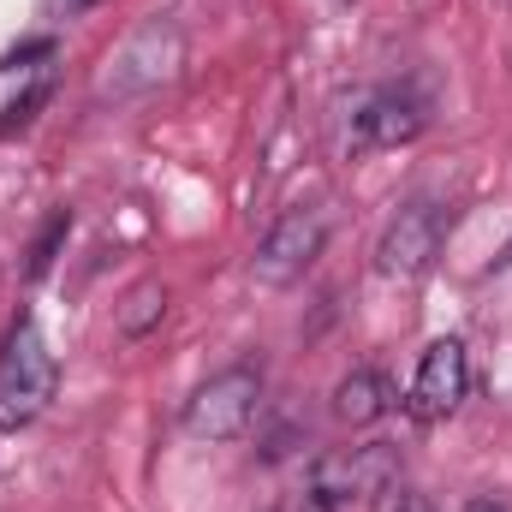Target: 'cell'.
Masks as SVG:
<instances>
[{"mask_svg":"<svg viewBox=\"0 0 512 512\" xmlns=\"http://www.w3.org/2000/svg\"><path fill=\"white\" fill-rule=\"evenodd\" d=\"M72 233V209H54L48 215V227H42V239H36V251H30V280H42L48 274V262H54V251H60V239Z\"/></svg>","mask_w":512,"mask_h":512,"instance_id":"obj_10","label":"cell"},{"mask_svg":"<svg viewBox=\"0 0 512 512\" xmlns=\"http://www.w3.org/2000/svg\"><path fill=\"white\" fill-rule=\"evenodd\" d=\"M376 512H435V507H429L417 489H405V483H399V489H387L382 501H376Z\"/></svg>","mask_w":512,"mask_h":512,"instance_id":"obj_11","label":"cell"},{"mask_svg":"<svg viewBox=\"0 0 512 512\" xmlns=\"http://www.w3.org/2000/svg\"><path fill=\"white\" fill-rule=\"evenodd\" d=\"M262 411V370L256 364H227L185 399V429L197 441H239Z\"/></svg>","mask_w":512,"mask_h":512,"instance_id":"obj_3","label":"cell"},{"mask_svg":"<svg viewBox=\"0 0 512 512\" xmlns=\"http://www.w3.org/2000/svg\"><path fill=\"white\" fill-rule=\"evenodd\" d=\"M268 512H280V507H268Z\"/></svg>","mask_w":512,"mask_h":512,"instance_id":"obj_14","label":"cell"},{"mask_svg":"<svg viewBox=\"0 0 512 512\" xmlns=\"http://www.w3.org/2000/svg\"><path fill=\"white\" fill-rule=\"evenodd\" d=\"M471 393V358H465V340H429L423 358H417V376L405 387V411L417 423H447Z\"/></svg>","mask_w":512,"mask_h":512,"instance_id":"obj_7","label":"cell"},{"mask_svg":"<svg viewBox=\"0 0 512 512\" xmlns=\"http://www.w3.org/2000/svg\"><path fill=\"white\" fill-rule=\"evenodd\" d=\"M387 405H393V382H387L382 370H352L346 382L334 387V417H340L346 429H370V423H382Z\"/></svg>","mask_w":512,"mask_h":512,"instance_id":"obj_8","label":"cell"},{"mask_svg":"<svg viewBox=\"0 0 512 512\" xmlns=\"http://www.w3.org/2000/svg\"><path fill=\"white\" fill-rule=\"evenodd\" d=\"M54 387H60V364H54L48 334L36 328V316H18L0 340V429L6 435L30 429L48 411Z\"/></svg>","mask_w":512,"mask_h":512,"instance_id":"obj_1","label":"cell"},{"mask_svg":"<svg viewBox=\"0 0 512 512\" xmlns=\"http://www.w3.org/2000/svg\"><path fill=\"white\" fill-rule=\"evenodd\" d=\"M322 251H328V215H322V209H286V215L262 233V245H256L251 280L268 286V292H280V286L304 280Z\"/></svg>","mask_w":512,"mask_h":512,"instance_id":"obj_5","label":"cell"},{"mask_svg":"<svg viewBox=\"0 0 512 512\" xmlns=\"http://www.w3.org/2000/svg\"><path fill=\"white\" fill-rule=\"evenodd\" d=\"M429 108L411 90H358L340 114V149L346 155H370V149H399L411 137H423Z\"/></svg>","mask_w":512,"mask_h":512,"instance_id":"obj_4","label":"cell"},{"mask_svg":"<svg viewBox=\"0 0 512 512\" xmlns=\"http://www.w3.org/2000/svg\"><path fill=\"white\" fill-rule=\"evenodd\" d=\"M328 507H352V501H382L387 489H399V447L393 441H364V447H328L310 459V483Z\"/></svg>","mask_w":512,"mask_h":512,"instance_id":"obj_2","label":"cell"},{"mask_svg":"<svg viewBox=\"0 0 512 512\" xmlns=\"http://www.w3.org/2000/svg\"><path fill=\"white\" fill-rule=\"evenodd\" d=\"M441 239H447V215H441L429 197L405 203V209L387 221L382 245H376V274H382V280H399V286L423 280V274L435 268V256H441Z\"/></svg>","mask_w":512,"mask_h":512,"instance_id":"obj_6","label":"cell"},{"mask_svg":"<svg viewBox=\"0 0 512 512\" xmlns=\"http://www.w3.org/2000/svg\"><path fill=\"white\" fill-rule=\"evenodd\" d=\"M465 512H512V507H501V501H489V495H477V501H465Z\"/></svg>","mask_w":512,"mask_h":512,"instance_id":"obj_12","label":"cell"},{"mask_svg":"<svg viewBox=\"0 0 512 512\" xmlns=\"http://www.w3.org/2000/svg\"><path fill=\"white\" fill-rule=\"evenodd\" d=\"M161 316H167V286L161 280H137L126 292V304L114 310V322H120L126 340H143L149 328H161Z\"/></svg>","mask_w":512,"mask_h":512,"instance_id":"obj_9","label":"cell"},{"mask_svg":"<svg viewBox=\"0 0 512 512\" xmlns=\"http://www.w3.org/2000/svg\"><path fill=\"white\" fill-rule=\"evenodd\" d=\"M66 6H96V0H66Z\"/></svg>","mask_w":512,"mask_h":512,"instance_id":"obj_13","label":"cell"}]
</instances>
